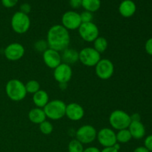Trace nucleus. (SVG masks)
Returning <instances> with one entry per match:
<instances>
[{
    "instance_id": "1",
    "label": "nucleus",
    "mask_w": 152,
    "mask_h": 152,
    "mask_svg": "<svg viewBox=\"0 0 152 152\" xmlns=\"http://www.w3.org/2000/svg\"><path fill=\"white\" fill-rule=\"evenodd\" d=\"M49 48L62 52L69 47L71 37L69 31L62 25H54L49 28L46 39Z\"/></svg>"
},
{
    "instance_id": "2",
    "label": "nucleus",
    "mask_w": 152,
    "mask_h": 152,
    "mask_svg": "<svg viewBox=\"0 0 152 152\" xmlns=\"http://www.w3.org/2000/svg\"><path fill=\"white\" fill-rule=\"evenodd\" d=\"M5 92L7 97L13 102L22 101L28 94L25 84L17 79H12L6 83Z\"/></svg>"
},
{
    "instance_id": "3",
    "label": "nucleus",
    "mask_w": 152,
    "mask_h": 152,
    "mask_svg": "<svg viewBox=\"0 0 152 152\" xmlns=\"http://www.w3.org/2000/svg\"><path fill=\"white\" fill-rule=\"evenodd\" d=\"M66 104L61 99H53L43 108L46 117L50 120H59L65 116Z\"/></svg>"
},
{
    "instance_id": "4",
    "label": "nucleus",
    "mask_w": 152,
    "mask_h": 152,
    "mask_svg": "<svg viewBox=\"0 0 152 152\" xmlns=\"http://www.w3.org/2000/svg\"><path fill=\"white\" fill-rule=\"evenodd\" d=\"M108 122L111 129L119 131L128 129L132 120L130 115L127 112L123 110L117 109L111 113Z\"/></svg>"
},
{
    "instance_id": "5",
    "label": "nucleus",
    "mask_w": 152,
    "mask_h": 152,
    "mask_svg": "<svg viewBox=\"0 0 152 152\" xmlns=\"http://www.w3.org/2000/svg\"><path fill=\"white\" fill-rule=\"evenodd\" d=\"M10 26L15 33L23 34L28 32L31 27V19L28 14L17 11L12 16Z\"/></svg>"
},
{
    "instance_id": "6",
    "label": "nucleus",
    "mask_w": 152,
    "mask_h": 152,
    "mask_svg": "<svg viewBox=\"0 0 152 152\" xmlns=\"http://www.w3.org/2000/svg\"><path fill=\"white\" fill-rule=\"evenodd\" d=\"M102 59L101 54L93 47H86L79 51V61L86 67H95Z\"/></svg>"
},
{
    "instance_id": "7",
    "label": "nucleus",
    "mask_w": 152,
    "mask_h": 152,
    "mask_svg": "<svg viewBox=\"0 0 152 152\" xmlns=\"http://www.w3.org/2000/svg\"><path fill=\"white\" fill-rule=\"evenodd\" d=\"M97 131L91 125H83L76 132V139L83 145L91 144L96 140Z\"/></svg>"
},
{
    "instance_id": "8",
    "label": "nucleus",
    "mask_w": 152,
    "mask_h": 152,
    "mask_svg": "<svg viewBox=\"0 0 152 152\" xmlns=\"http://www.w3.org/2000/svg\"><path fill=\"white\" fill-rule=\"evenodd\" d=\"M78 33L82 39L87 42H93L99 36V28L93 22L82 23L78 28Z\"/></svg>"
},
{
    "instance_id": "9",
    "label": "nucleus",
    "mask_w": 152,
    "mask_h": 152,
    "mask_svg": "<svg viewBox=\"0 0 152 152\" xmlns=\"http://www.w3.org/2000/svg\"><path fill=\"white\" fill-rule=\"evenodd\" d=\"M95 73L100 80H109L114 73V63L108 59H101L95 66Z\"/></svg>"
},
{
    "instance_id": "10",
    "label": "nucleus",
    "mask_w": 152,
    "mask_h": 152,
    "mask_svg": "<svg viewBox=\"0 0 152 152\" xmlns=\"http://www.w3.org/2000/svg\"><path fill=\"white\" fill-rule=\"evenodd\" d=\"M61 25L68 31L78 30L82 24L80 13L74 10H68L64 13L61 19Z\"/></svg>"
},
{
    "instance_id": "11",
    "label": "nucleus",
    "mask_w": 152,
    "mask_h": 152,
    "mask_svg": "<svg viewBox=\"0 0 152 152\" xmlns=\"http://www.w3.org/2000/svg\"><path fill=\"white\" fill-rule=\"evenodd\" d=\"M25 53V49L22 44L13 42L6 46L4 50V55L9 61L16 62L22 59Z\"/></svg>"
},
{
    "instance_id": "12",
    "label": "nucleus",
    "mask_w": 152,
    "mask_h": 152,
    "mask_svg": "<svg viewBox=\"0 0 152 152\" xmlns=\"http://www.w3.org/2000/svg\"><path fill=\"white\" fill-rule=\"evenodd\" d=\"M96 140L104 148L114 146L117 142L116 132L111 128H103L97 132Z\"/></svg>"
},
{
    "instance_id": "13",
    "label": "nucleus",
    "mask_w": 152,
    "mask_h": 152,
    "mask_svg": "<svg viewBox=\"0 0 152 152\" xmlns=\"http://www.w3.org/2000/svg\"><path fill=\"white\" fill-rule=\"evenodd\" d=\"M73 71L71 65L62 63L53 69V77L58 83H68L72 78Z\"/></svg>"
},
{
    "instance_id": "14",
    "label": "nucleus",
    "mask_w": 152,
    "mask_h": 152,
    "mask_svg": "<svg viewBox=\"0 0 152 152\" xmlns=\"http://www.w3.org/2000/svg\"><path fill=\"white\" fill-rule=\"evenodd\" d=\"M42 59L46 66L51 69H55L62 63L60 52L51 48H48L42 53Z\"/></svg>"
},
{
    "instance_id": "15",
    "label": "nucleus",
    "mask_w": 152,
    "mask_h": 152,
    "mask_svg": "<svg viewBox=\"0 0 152 152\" xmlns=\"http://www.w3.org/2000/svg\"><path fill=\"white\" fill-rule=\"evenodd\" d=\"M65 116L71 121H80L84 117L85 110L80 104L71 102L66 105Z\"/></svg>"
},
{
    "instance_id": "16",
    "label": "nucleus",
    "mask_w": 152,
    "mask_h": 152,
    "mask_svg": "<svg viewBox=\"0 0 152 152\" xmlns=\"http://www.w3.org/2000/svg\"><path fill=\"white\" fill-rule=\"evenodd\" d=\"M137 10L136 4L132 0H123L119 5V13L123 17L130 18Z\"/></svg>"
},
{
    "instance_id": "17",
    "label": "nucleus",
    "mask_w": 152,
    "mask_h": 152,
    "mask_svg": "<svg viewBox=\"0 0 152 152\" xmlns=\"http://www.w3.org/2000/svg\"><path fill=\"white\" fill-rule=\"evenodd\" d=\"M128 129L132 138L135 140L142 139L145 135V128L141 121L131 122Z\"/></svg>"
},
{
    "instance_id": "18",
    "label": "nucleus",
    "mask_w": 152,
    "mask_h": 152,
    "mask_svg": "<svg viewBox=\"0 0 152 152\" xmlns=\"http://www.w3.org/2000/svg\"><path fill=\"white\" fill-rule=\"evenodd\" d=\"M62 62L67 65H73L79 61V51L73 48L65 49L61 53Z\"/></svg>"
},
{
    "instance_id": "19",
    "label": "nucleus",
    "mask_w": 152,
    "mask_h": 152,
    "mask_svg": "<svg viewBox=\"0 0 152 152\" xmlns=\"http://www.w3.org/2000/svg\"><path fill=\"white\" fill-rule=\"evenodd\" d=\"M28 117L31 123H34V124L38 125L42 123L43 121H45L47 118L43 108H37V107L30 110L29 112H28Z\"/></svg>"
},
{
    "instance_id": "20",
    "label": "nucleus",
    "mask_w": 152,
    "mask_h": 152,
    "mask_svg": "<svg viewBox=\"0 0 152 152\" xmlns=\"http://www.w3.org/2000/svg\"><path fill=\"white\" fill-rule=\"evenodd\" d=\"M33 102L37 108H43L50 101L49 95L45 91L40 89L33 94Z\"/></svg>"
},
{
    "instance_id": "21",
    "label": "nucleus",
    "mask_w": 152,
    "mask_h": 152,
    "mask_svg": "<svg viewBox=\"0 0 152 152\" xmlns=\"http://www.w3.org/2000/svg\"><path fill=\"white\" fill-rule=\"evenodd\" d=\"M82 7L85 10L94 13L97 11L101 7L100 0H83L82 1Z\"/></svg>"
},
{
    "instance_id": "22",
    "label": "nucleus",
    "mask_w": 152,
    "mask_h": 152,
    "mask_svg": "<svg viewBox=\"0 0 152 152\" xmlns=\"http://www.w3.org/2000/svg\"><path fill=\"white\" fill-rule=\"evenodd\" d=\"M93 48L98 52V53H100V54L104 53V52L107 50V48H108V41H107L106 39L103 37L99 36V37L93 42Z\"/></svg>"
},
{
    "instance_id": "23",
    "label": "nucleus",
    "mask_w": 152,
    "mask_h": 152,
    "mask_svg": "<svg viewBox=\"0 0 152 152\" xmlns=\"http://www.w3.org/2000/svg\"><path fill=\"white\" fill-rule=\"evenodd\" d=\"M117 142L120 144H125L129 142L132 139V137L129 132V129H122L116 132Z\"/></svg>"
},
{
    "instance_id": "24",
    "label": "nucleus",
    "mask_w": 152,
    "mask_h": 152,
    "mask_svg": "<svg viewBox=\"0 0 152 152\" xmlns=\"http://www.w3.org/2000/svg\"><path fill=\"white\" fill-rule=\"evenodd\" d=\"M25 89L28 94H34L36 92L40 90V84L37 80H31L27 82L25 84Z\"/></svg>"
},
{
    "instance_id": "25",
    "label": "nucleus",
    "mask_w": 152,
    "mask_h": 152,
    "mask_svg": "<svg viewBox=\"0 0 152 152\" xmlns=\"http://www.w3.org/2000/svg\"><path fill=\"white\" fill-rule=\"evenodd\" d=\"M83 150H84L83 144H82L76 138L70 141V142L68 143V152H83Z\"/></svg>"
},
{
    "instance_id": "26",
    "label": "nucleus",
    "mask_w": 152,
    "mask_h": 152,
    "mask_svg": "<svg viewBox=\"0 0 152 152\" xmlns=\"http://www.w3.org/2000/svg\"><path fill=\"white\" fill-rule=\"evenodd\" d=\"M39 128L40 132L44 135L50 134L53 130V126L52 123L47 120L40 123L39 125Z\"/></svg>"
},
{
    "instance_id": "27",
    "label": "nucleus",
    "mask_w": 152,
    "mask_h": 152,
    "mask_svg": "<svg viewBox=\"0 0 152 152\" xmlns=\"http://www.w3.org/2000/svg\"><path fill=\"white\" fill-rule=\"evenodd\" d=\"M34 48L38 53H44L48 48L47 41L45 39H39L35 42L34 45Z\"/></svg>"
},
{
    "instance_id": "28",
    "label": "nucleus",
    "mask_w": 152,
    "mask_h": 152,
    "mask_svg": "<svg viewBox=\"0 0 152 152\" xmlns=\"http://www.w3.org/2000/svg\"><path fill=\"white\" fill-rule=\"evenodd\" d=\"M93 13L87 11V10H84L80 13V19H81L82 23H87V22H91L92 19H93Z\"/></svg>"
},
{
    "instance_id": "29",
    "label": "nucleus",
    "mask_w": 152,
    "mask_h": 152,
    "mask_svg": "<svg viewBox=\"0 0 152 152\" xmlns=\"http://www.w3.org/2000/svg\"><path fill=\"white\" fill-rule=\"evenodd\" d=\"M1 4L6 8H11L13 7L18 3L19 0H1Z\"/></svg>"
},
{
    "instance_id": "30",
    "label": "nucleus",
    "mask_w": 152,
    "mask_h": 152,
    "mask_svg": "<svg viewBox=\"0 0 152 152\" xmlns=\"http://www.w3.org/2000/svg\"><path fill=\"white\" fill-rule=\"evenodd\" d=\"M144 146L150 152H152V134L148 135L144 140Z\"/></svg>"
},
{
    "instance_id": "31",
    "label": "nucleus",
    "mask_w": 152,
    "mask_h": 152,
    "mask_svg": "<svg viewBox=\"0 0 152 152\" xmlns=\"http://www.w3.org/2000/svg\"><path fill=\"white\" fill-rule=\"evenodd\" d=\"M19 11L28 15V13L31 11V4H28V3H24V4H22L20 5V10H19Z\"/></svg>"
},
{
    "instance_id": "32",
    "label": "nucleus",
    "mask_w": 152,
    "mask_h": 152,
    "mask_svg": "<svg viewBox=\"0 0 152 152\" xmlns=\"http://www.w3.org/2000/svg\"><path fill=\"white\" fill-rule=\"evenodd\" d=\"M145 50L148 55L152 56V37L147 39L145 43Z\"/></svg>"
},
{
    "instance_id": "33",
    "label": "nucleus",
    "mask_w": 152,
    "mask_h": 152,
    "mask_svg": "<svg viewBox=\"0 0 152 152\" xmlns=\"http://www.w3.org/2000/svg\"><path fill=\"white\" fill-rule=\"evenodd\" d=\"M82 1L83 0H69V4L72 8L78 9L82 7Z\"/></svg>"
},
{
    "instance_id": "34",
    "label": "nucleus",
    "mask_w": 152,
    "mask_h": 152,
    "mask_svg": "<svg viewBox=\"0 0 152 152\" xmlns=\"http://www.w3.org/2000/svg\"><path fill=\"white\" fill-rule=\"evenodd\" d=\"M83 152H100V150L95 146H90L86 148H84Z\"/></svg>"
},
{
    "instance_id": "35",
    "label": "nucleus",
    "mask_w": 152,
    "mask_h": 152,
    "mask_svg": "<svg viewBox=\"0 0 152 152\" xmlns=\"http://www.w3.org/2000/svg\"><path fill=\"white\" fill-rule=\"evenodd\" d=\"M131 120L132 121H141V117L138 113H134V114L130 115Z\"/></svg>"
},
{
    "instance_id": "36",
    "label": "nucleus",
    "mask_w": 152,
    "mask_h": 152,
    "mask_svg": "<svg viewBox=\"0 0 152 152\" xmlns=\"http://www.w3.org/2000/svg\"><path fill=\"white\" fill-rule=\"evenodd\" d=\"M100 152H119V151L116 149L114 146H111L103 148V149L101 150Z\"/></svg>"
},
{
    "instance_id": "37",
    "label": "nucleus",
    "mask_w": 152,
    "mask_h": 152,
    "mask_svg": "<svg viewBox=\"0 0 152 152\" xmlns=\"http://www.w3.org/2000/svg\"><path fill=\"white\" fill-rule=\"evenodd\" d=\"M133 152H150V151H148V150L143 145V146L137 147V148L134 150Z\"/></svg>"
},
{
    "instance_id": "38",
    "label": "nucleus",
    "mask_w": 152,
    "mask_h": 152,
    "mask_svg": "<svg viewBox=\"0 0 152 152\" xmlns=\"http://www.w3.org/2000/svg\"><path fill=\"white\" fill-rule=\"evenodd\" d=\"M59 86L62 90H65L68 88V83H59Z\"/></svg>"
},
{
    "instance_id": "39",
    "label": "nucleus",
    "mask_w": 152,
    "mask_h": 152,
    "mask_svg": "<svg viewBox=\"0 0 152 152\" xmlns=\"http://www.w3.org/2000/svg\"><path fill=\"white\" fill-rule=\"evenodd\" d=\"M151 63H152V57H151Z\"/></svg>"
}]
</instances>
